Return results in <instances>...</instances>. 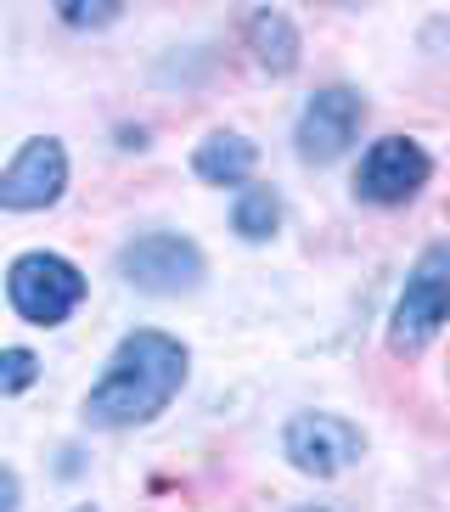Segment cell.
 I'll use <instances>...</instances> for the list:
<instances>
[{"mask_svg":"<svg viewBox=\"0 0 450 512\" xmlns=\"http://www.w3.org/2000/svg\"><path fill=\"white\" fill-rule=\"evenodd\" d=\"M428 175H434V158H428L417 141L389 136L360 158L355 192L366 197V203H411V197L428 186Z\"/></svg>","mask_w":450,"mask_h":512,"instance_id":"8992f818","label":"cell"},{"mask_svg":"<svg viewBox=\"0 0 450 512\" xmlns=\"http://www.w3.org/2000/svg\"><path fill=\"white\" fill-rule=\"evenodd\" d=\"M445 321H450V242H434V248L411 265V276H405V293H400V304H394L389 349L394 355H417Z\"/></svg>","mask_w":450,"mask_h":512,"instance_id":"7a4b0ae2","label":"cell"},{"mask_svg":"<svg viewBox=\"0 0 450 512\" xmlns=\"http://www.w3.org/2000/svg\"><path fill=\"white\" fill-rule=\"evenodd\" d=\"M254 164H259V147L248 136H209L203 147H197V158H192V169L203 175V181H214V186L248 181Z\"/></svg>","mask_w":450,"mask_h":512,"instance_id":"9c48e42d","label":"cell"},{"mask_svg":"<svg viewBox=\"0 0 450 512\" xmlns=\"http://www.w3.org/2000/svg\"><path fill=\"white\" fill-rule=\"evenodd\" d=\"M6 287H12L17 316L34 321V327L68 321L79 310V299H85V276H79L62 254H23L12 265V276H6Z\"/></svg>","mask_w":450,"mask_h":512,"instance_id":"3957f363","label":"cell"},{"mask_svg":"<svg viewBox=\"0 0 450 512\" xmlns=\"http://www.w3.org/2000/svg\"><path fill=\"white\" fill-rule=\"evenodd\" d=\"M62 17H68V23H74V29H96V23H113V17H119V6H113V0H107V6H85V0H68V6H62Z\"/></svg>","mask_w":450,"mask_h":512,"instance_id":"4fadbf2b","label":"cell"},{"mask_svg":"<svg viewBox=\"0 0 450 512\" xmlns=\"http://www.w3.org/2000/svg\"><path fill=\"white\" fill-rule=\"evenodd\" d=\"M68 186V152L57 147L51 136L29 141V147L17 152L12 164L0 169V203L6 209H51Z\"/></svg>","mask_w":450,"mask_h":512,"instance_id":"ba28073f","label":"cell"},{"mask_svg":"<svg viewBox=\"0 0 450 512\" xmlns=\"http://www.w3.org/2000/svg\"><path fill=\"white\" fill-rule=\"evenodd\" d=\"M310 512H315V507H310Z\"/></svg>","mask_w":450,"mask_h":512,"instance_id":"9a60e30c","label":"cell"},{"mask_svg":"<svg viewBox=\"0 0 450 512\" xmlns=\"http://www.w3.org/2000/svg\"><path fill=\"white\" fill-rule=\"evenodd\" d=\"M248 46H254V57L265 62L270 74H287V68L299 62V29H293V17L287 12H254V23H248Z\"/></svg>","mask_w":450,"mask_h":512,"instance_id":"30bf717a","label":"cell"},{"mask_svg":"<svg viewBox=\"0 0 450 512\" xmlns=\"http://www.w3.org/2000/svg\"><path fill=\"white\" fill-rule=\"evenodd\" d=\"M231 226H237L248 242H265L270 231L282 226V197L270 192V186H242L237 209H231Z\"/></svg>","mask_w":450,"mask_h":512,"instance_id":"8fae6325","label":"cell"},{"mask_svg":"<svg viewBox=\"0 0 450 512\" xmlns=\"http://www.w3.org/2000/svg\"><path fill=\"white\" fill-rule=\"evenodd\" d=\"M34 377H40V361H34L29 349H6V355H0V389L6 394H23Z\"/></svg>","mask_w":450,"mask_h":512,"instance_id":"7c38bea8","label":"cell"},{"mask_svg":"<svg viewBox=\"0 0 450 512\" xmlns=\"http://www.w3.org/2000/svg\"><path fill=\"white\" fill-rule=\"evenodd\" d=\"M186 383V349L169 332H130L113 361H107L102 383L90 389L85 417L96 428H135L152 422Z\"/></svg>","mask_w":450,"mask_h":512,"instance_id":"6da1fadb","label":"cell"},{"mask_svg":"<svg viewBox=\"0 0 450 512\" xmlns=\"http://www.w3.org/2000/svg\"><path fill=\"white\" fill-rule=\"evenodd\" d=\"M360 119H366V102H360L349 85L315 91L310 107H304V119H299V158L304 164H332V158H344L355 130H360Z\"/></svg>","mask_w":450,"mask_h":512,"instance_id":"52a82bcc","label":"cell"},{"mask_svg":"<svg viewBox=\"0 0 450 512\" xmlns=\"http://www.w3.org/2000/svg\"><path fill=\"white\" fill-rule=\"evenodd\" d=\"M360 451H366V434L332 411H304V417L287 422V462L310 479H332V473L355 467Z\"/></svg>","mask_w":450,"mask_h":512,"instance_id":"5b68a950","label":"cell"},{"mask_svg":"<svg viewBox=\"0 0 450 512\" xmlns=\"http://www.w3.org/2000/svg\"><path fill=\"white\" fill-rule=\"evenodd\" d=\"M0 512H17V479H12V467H0Z\"/></svg>","mask_w":450,"mask_h":512,"instance_id":"5bb4252c","label":"cell"},{"mask_svg":"<svg viewBox=\"0 0 450 512\" xmlns=\"http://www.w3.org/2000/svg\"><path fill=\"white\" fill-rule=\"evenodd\" d=\"M119 271L130 287L169 299V293H192L203 282V254L186 237H175V231H152V237H135L119 254Z\"/></svg>","mask_w":450,"mask_h":512,"instance_id":"277c9868","label":"cell"}]
</instances>
